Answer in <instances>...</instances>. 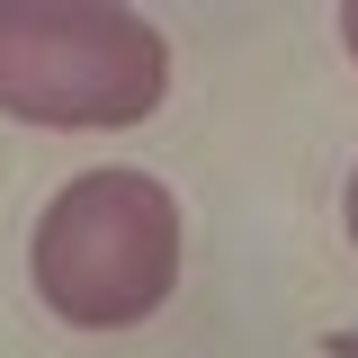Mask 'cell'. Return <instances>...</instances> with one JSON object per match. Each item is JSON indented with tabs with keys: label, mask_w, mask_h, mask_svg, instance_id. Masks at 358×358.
I'll return each mask as SVG.
<instances>
[{
	"label": "cell",
	"mask_w": 358,
	"mask_h": 358,
	"mask_svg": "<svg viewBox=\"0 0 358 358\" xmlns=\"http://www.w3.org/2000/svg\"><path fill=\"white\" fill-rule=\"evenodd\" d=\"M322 350H331V358H358V331H331V341H322Z\"/></svg>",
	"instance_id": "3957f363"
},
{
	"label": "cell",
	"mask_w": 358,
	"mask_h": 358,
	"mask_svg": "<svg viewBox=\"0 0 358 358\" xmlns=\"http://www.w3.org/2000/svg\"><path fill=\"white\" fill-rule=\"evenodd\" d=\"M341 36H350V54H358V0H350V9H341Z\"/></svg>",
	"instance_id": "277c9868"
},
{
	"label": "cell",
	"mask_w": 358,
	"mask_h": 358,
	"mask_svg": "<svg viewBox=\"0 0 358 358\" xmlns=\"http://www.w3.org/2000/svg\"><path fill=\"white\" fill-rule=\"evenodd\" d=\"M171 54L152 18L108 0H0V117L18 126H143L162 108Z\"/></svg>",
	"instance_id": "6da1fadb"
},
{
	"label": "cell",
	"mask_w": 358,
	"mask_h": 358,
	"mask_svg": "<svg viewBox=\"0 0 358 358\" xmlns=\"http://www.w3.org/2000/svg\"><path fill=\"white\" fill-rule=\"evenodd\" d=\"M350 242H358V179H350Z\"/></svg>",
	"instance_id": "5b68a950"
},
{
	"label": "cell",
	"mask_w": 358,
	"mask_h": 358,
	"mask_svg": "<svg viewBox=\"0 0 358 358\" xmlns=\"http://www.w3.org/2000/svg\"><path fill=\"white\" fill-rule=\"evenodd\" d=\"M36 296L81 331H126L179 278V197L152 171H81L36 215Z\"/></svg>",
	"instance_id": "7a4b0ae2"
}]
</instances>
